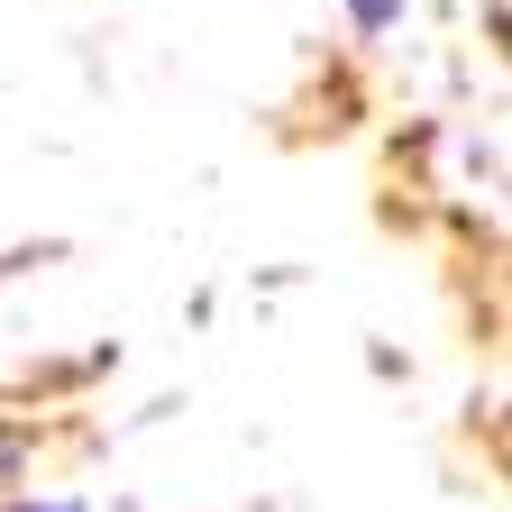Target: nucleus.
Returning <instances> with one entry per match:
<instances>
[{
  "mask_svg": "<svg viewBox=\"0 0 512 512\" xmlns=\"http://www.w3.org/2000/svg\"><path fill=\"white\" fill-rule=\"evenodd\" d=\"M348 10H357V28H366V37H384V28L403 19V0H348Z\"/></svg>",
  "mask_w": 512,
  "mask_h": 512,
  "instance_id": "nucleus-1",
  "label": "nucleus"
},
{
  "mask_svg": "<svg viewBox=\"0 0 512 512\" xmlns=\"http://www.w3.org/2000/svg\"><path fill=\"white\" fill-rule=\"evenodd\" d=\"M10 512H92V503H10Z\"/></svg>",
  "mask_w": 512,
  "mask_h": 512,
  "instance_id": "nucleus-2",
  "label": "nucleus"
},
{
  "mask_svg": "<svg viewBox=\"0 0 512 512\" xmlns=\"http://www.w3.org/2000/svg\"><path fill=\"white\" fill-rule=\"evenodd\" d=\"M0 467H19V439H0Z\"/></svg>",
  "mask_w": 512,
  "mask_h": 512,
  "instance_id": "nucleus-3",
  "label": "nucleus"
}]
</instances>
